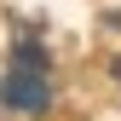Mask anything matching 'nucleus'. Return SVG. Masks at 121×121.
<instances>
[{
	"mask_svg": "<svg viewBox=\"0 0 121 121\" xmlns=\"http://www.w3.org/2000/svg\"><path fill=\"white\" fill-rule=\"evenodd\" d=\"M46 98H52V86H46V69H40V52H23L17 69L0 86V104L6 110H46Z\"/></svg>",
	"mask_w": 121,
	"mask_h": 121,
	"instance_id": "1",
	"label": "nucleus"
}]
</instances>
